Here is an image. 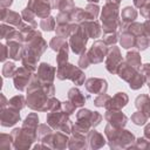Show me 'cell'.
<instances>
[{"label":"cell","mask_w":150,"mask_h":150,"mask_svg":"<svg viewBox=\"0 0 150 150\" xmlns=\"http://www.w3.org/2000/svg\"><path fill=\"white\" fill-rule=\"evenodd\" d=\"M43 83L34 74L28 88H27V105L34 111H47L49 96L43 90Z\"/></svg>","instance_id":"1"},{"label":"cell","mask_w":150,"mask_h":150,"mask_svg":"<svg viewBox=\"0 0 150 150\" xmlns=\"http://www.w3.org/2000/svg\"><path fill=\"white\" fill-rule=\"evenodd\" d=\"M104 135L110 149H131L135 143V135L124 128H116L109 123L104 128Z\"/></svg>","instance_id":"2"},{"label":"cell","mask_w":150,"mask_h":150,"mask_svg":"<svg viewBox=\"0 0 150 150\" xmlns=\"http://www.w3.org/2000/svg\"><path fill=\"white\" fill-rule=\"evenodd\" d=\"M102 118L103 116L98 111H91L82 108L76 112V122L73 124L71 132L87 135L90 129L97 127L102 122Z\"/></svg>","instance_id":"3"},{"label":"cell","mask_w":150,"mask_h":150,"mask_svg":"<svg viewBox=\"0 0 150 150\" xmlns=\"http://www.w3.org/2000/svg\"><path fill=\"white\" fill-rule=\"evenodd\" d=\"M101 22L104 34L116 32L120 28V5L105 2L101 12Z\"/></svg>","instance_id":"4"},{"label":"cell","mask_w":150,"mask_h":150,"mask_svg":"<svg viewBox=\"0 0 150 150\" xmlns=\"http://www.w3.org/2000/svg\"><path fill=\"white\" fill-rule=\"evenodd\" d=\"M56 77L60 81H64V80H70L76 86H82L86 82V74L84 71L80 68L76 67L69 62L62 64V66H57L56 68Z\"/></svg>","instance_id":"5"},{"label":"cell","mask_w":150,"mask_h":150,"mask_svg":"<svg viewBox=\"0 0 150 150\" xmlns=\"http://www.w3.org/2000/svg\"><path fill=\"white\" fill-rule=\"evenodd\" d=\"M89 36L86 33V30L80 26V23H71V32L69 36V47L70 50L76 54L81 55L82 53L87 52L86 46L88 43Z\"/></svg>","instance_id":"6"},{"label":"cell","mask_w":150,"mask_h":150,"mask_svg":"<svg viewBox=\"0 0 150 150\" xmlns=\"http://www.w3.org/2000/svg\"><path fill=\"white\" fill-rule=\"evenodd\" d=\"M69 116L70 115L64 112L62 109L48 111L46 122H47V124H49L53 128V130H60V131L69 135V134H71V128H73V123H71Z\"/></svg>","instance_id":"7"},{"label":"cell","mask_w":150,"mask_h":150,"mask_svg":"<svg viewBox=\"0 0 150 150\" xmlns=\"http://www.w3.org/2000/svg\"><path fill=\"white\" fill-rule=\"evenodd\" d=\"M34 76V73L27 69L26 67H19L16 68L14 75H13V84L14 88L19 91H25L27 90L32 79Z\"/></svg>","instance_id":"8"},{"label":"cell","mask_w":150,"mask_h":150,"mask_svg":"<svg viewBox=\"0 0 150 150\" xmlns=\"http://www.w3.org/2000/svg\"><path fill=\"white\" fill-rule=\"evenodd\" d=\"M12 136V143H13V149L18 150H27L32 148L33 143L35 142L29 135H27L22 128H14L11 132Z\"/></svg>","instance_id":"9"},{"label":"cell","mask_w":150,"mask_h":150,"mask_svg":"<svg viewBox=\"0 0 150 150\" xmlns=\"http://www.w3.org/2000/svg\"><path fill=\"white\" fill-rule=\"evenodd\" d=\"M108 50H109V47L104 43L103 40H96L91 45V47L88 49L87 54L89 56L90 62L94 64H97V63L103 62V60H105Z\"/></svg>","instance_id":"10"},{"label":"cell","mask_w":150,"mask_h":150,"mask_svg":"<svg viewBox=\"0 0 150 150\" xmlns=\"http://www.w3.org/2000/svg\"><path fill=\"white\" fill-rule=\"evenodd\" d=\"M123 61L122 59V54L118 47H116L115 45L109 47L108 54L105 56L104 63H105V69L110 73V74H116L117 73V68L121 64V62Z\"/></svg>","instance_id":"11"},{"label":"cell","mask_w":150,"mask_h":150,"mask_svg":"<svg viewBox=\"0 0 150 150\" xmlns=\"http://www.w3.org/2000/svg\"><path fill=\"white\" fill-rule=\"evenodd\" d=\"M27 7L32 9L35 15L40 19L49 16L53 9V6L49 0H28Z\"/></svg>","instance_id":"12"},{"label":"cell","mask_w":150,"mask_h":150,"mask_svg":"<svg viewBox=\"0 0 150 150\" xmlns=\"http://www.w3.org/2000/svg\"><path fill=\"white\" fill-rule=\"evenodd\" d=\"M84 87L88 93L101 95V94H107L108 82L107 80L101 79V77H89L88 80H86Z\"/></svg>","instance_id":"13"},{"label":"cell","mask_w":150,"mask_h":150,"mask_svg":"<svg viewBox=\"0 0 150 150\" xmlns=\"http://www.w3.org/2000/svg\"><path fill=\"white\" fill-rule=\"evenodd\" d=\"M35 75L42 83H50L56 76V68L47 62H41L36 69Z\"/></svg>","instance_id":"14"},{"label":"cell","mask_w":150,"mask_h":150,"mask_svg":"<svg viewBox=\"0 0 150 150\" xmlns=\"http://www.w3.org/2000/svg\"><path fill=\"white\" fill-rule=\"evenodd\" d=\"M104 120L112 127L124 128L128 123V116L121 110H107L104 114Z\"/></svg>","instance_id":"15"},{"label":"cell","mask_w":150,"mask_h":150,"mask_svg":"<svg viewBox=\"0 0 150 150\" xmlns=\"http://www.w3.org/2000/svg\"><path fill=\"white\" fill-rule=\"evenodd\" d=\"M38 127H39V116L36 112H30L25 118L21 128L34 141H38Z\"/></svg>","instance_id":"16"},{"label":"cell","mask_w":150,"mask_h":150,"mask_svg":"<svg viewBox=\"0 0 150 150\" xmlns=\"http://www.w3.org/2000/svg\"><path fill=\"white\" fill-rule=\"evenodd\" d=\"M20 110L11 105L1 110V125L2 127H13L20 121Z\"/></svg>","instance_id":"17"},{"label":"cell","mask_w":150,"mask_h":150,"mask_svg":"<svg viewBox=\"0 0 150 150\" xmlns=\"http://www.w3.org/2000/svg\"><path fill=\"white\" fill-rule=\"evenodd\" d=\"M128 102H129L128 95L124 91H118L112 97H110L104 109L105 110H122V108H124L128 104Z\"/></svg>","instance_id":"18"},{"label":"cell","mask_w":150,"mask_h":150,"mask_svg":"<svg viewBox=\"0 0 150 150\" xmlns=\"http://www.w3.org/2000/svg\"><path fill=\"white\" fill-rule=\"evenodd\" d=\"M107 143V139L103 137L101 132L95 130L94 128L90 129L87 134V149H100L103 148Z\"/></svg>","instance_id":"19"},{"label":"cell","mask_w":150,"mask_h":150,"mask_svg":"<svg viewBox=\"0 0 150 150\" xmlns=\"http://www.w3.org/2000/svg\"><path fill=\"white\" fill-rule=\"evenodd\" d=\"M80 26L86 30L89 39H97L102 34V26L97 20H84L80 23Z\"/></svg>","instance_id":"20"},{"label":"cell","mask_w":150,"mask_h":150,"mask_svg":"<svg viewBox=\"0 0 150 150\" xmlns=\"http://www.w3.org/2000/svg\"><path fill=\"white\" fill-rule=\"evenodd\" d=\"M0 20L1 22L8 23L11 26L14 27H19L22 23V16L21 14H19L18 12L7 9V8H1V15H0Z\"/></svg>","instance_id":"21"},{"label":"cell","mask_w":150,"mask_h":150,"mask_svg":"<svg viewBox=\"0 0 150 150\" xmlns=\"http://www.w3.org/2000/svg\"><path fill=\"white\" fill-rule=\"evenodd\" d=\"M68 142H69L68 134L56 130V132H53V136H52L50 143H49V148L62 150V149L68 148Z\"/></svg>","instance_id":"22"},{"label":"cell","mask_w":150,"mask_h":150,"mask_svg":"<svg viewBox=\"0 0 150 150\" xmlns=\"http://www.w3.org/2000/svg\"><path fill=\"white\" fill-rule=\"evenodd\" d=\"M137 18V11L131 7V6H127L122 9L121 15H120V29H124L128 25L132 23Z\"/></svg>","instance_id":"23"},{"label":"cell","mask_w":150,"mask_h":150,"mask_svg":"<svg viewBox=\"0 0 150 150\" xmlns=\"http://www.w3.org/2000/svg\"><path fill=\"white\" fill-rule=\"evenodd\" d=\"M138 73V70H136L134 67H131L130 64H128L125 61H122L121 64L118 66L117 68V75L121 80L125 81V82H129L136 74Z\"/></svg>","instance_id":"24"},{"label":"cell","mask_w":150,"mask_h":150,"mask_svg":"<svg viewBox=\"0 0 150 150\" xmlns=\"http://www.w3.org/2000/svg\"><path fill=\"white\" fill-rule=\"evenodd\" d=\"M68 148L71 150H81L87 149V135L71 132V136L69 137Z\"/></svg>","instance_id":"25"},{"label":"cell","mask_w":150,"mask_h":150,"mask_svg":"<svg viewBox=\"0 0 150 150\" xmlns=\"http://www.w3.org/2000/svg\"><path fill=\"white\" fill-rule=\"evenodd\" d=\"M67 96H68V100H69L73 104H75L76 107H83V105L86 104L88 97H89V96H84L83 93H82L79 88H76V87L70 88V89L68 90Z\"/></svg>","instance_id":"26"},{"label":"cell","mask_w":150,"mask_h":150,"mask_svg":"<svg viewBox=\"0 0 150 150\" xmlns=\"http://www.w3.org/2000/svg\"><path fill=\"white\" fill-rule=\"evenodd\" d=\"M118 41H120L122 48H124V49L136 47V36L131 32H129L127 28L121 30V33L118 35Z\"/></svg>","instance_id":"27"},{"label":"cell","mask_w":150,"mask_h":150,"mask_svg":"<svg viewBox=\"0 0 150 150\" xmlns=\"http://www.w3.org/2000/svg\"><path fill=\"white\" fill-rule=\"evenodd\" d=\"M52 136H53V128L49 124H43V123L39 124V127H38V141L39 142L46 144L49 148Z\"/></svg>","instance_id":"28"},{"label":"cell","mask_w":150,"mask_h":150,"mask_svg":"<svg viewBox=\"0 0 150 150\" xmlns=\"http://www.w3.org/2000/svg\"><path fill=\"white\" fill-rule=\"evenodd\" d=\"M135 107L137 110L144 112L150 118V96L146 94H141L135 100Z\"/></svg>","instance_id":"29"},{"label":"cell","mask_w":150,"mask_h":150,"mask_svg":"<svg viewBox=\"0 0 150 150\" xmlns=\"http://www.w3.org/2000/svg\"><path fill=\"white\" fill-rule=\"evenodd\" d=\"M128 64H130L131 67H134L136 70L139 71L141 67H142V57L139 55V53L137 50H130L125 55V60H124Z\"/></svg>","instance_id":"30"},{"label":"cell","mask_w":150,"mask_h":150,"mask_svg":"<svg viewBox=\"0 0 150 150\" xmlns=\"http://www.w3.org/2000/svg\"><path fill=\"white\" fill-rule=\"evenodd\" d=\"M100 14V7L97 4H91L89 2L86 8H84V18L86 20H95L97 19Z\"/></svg>","instance_id":"31"},{"label":"cell","mask_w":150,"mask_h":150,"mask_svg":"<svg viewBox=\"0 0 150 150\" xmlns=\"http://www.w3.org/2000/svg\"><path fill=\"white\" fill-rule=\"evenodd\" d=\"M39 26H40V28H41L42 30H45V32H53V30H55V28H56V20H55L54 16L49 15V16H47V18L41 19Z\"/></svg>","instance_id":"32"},{"label":"cell","mask_w":150,"mask_h":150,"mask_svg":"<svg viewBox=\"0 0 150 150\" xmlns=\"http://www.w3.org/2000/svg\"><path fill=\"white\" fill-rule=\"evenodd\" d=\"M144 83H145V79H144V76H143V74H142L141 71H138V73L128 82L129 88L132 89V90H138V89H141V88L144 86Z\"/></svg>","instance_id":"33"},{"label":"cell","mask_w":150,"mask_h":150,"mask_svg":"<svg viewBox=\"0 0 150 150\" xmlns=\"http://www.w3.org/2000/svg\"><path fill=\"white\" fill-rule=\"evenodd\" d=\"M69 49H70V47H69V42H68L57 52V55H56V64L57 66H62L68 62Z\"/></svg>","instance_id":"34"},{"label":"cell","mask_w":150,"mask_h":150,"mask_svg":"<svg viewBox=\"0 0 150 150\" xmlns=\"http://www.w3.org/2000/svg\"><path fill=\"white\" fill-rule=\"evenodd\" d=\"M8 105L21 110L27 105V100L25 98L23 95H15V96H13L12 98L8 100Z\"/></svg>","instance_id":"35"},{"label":"cell","mask_w":150,"mask_h":150,"mask_svg":"<svg viewBox=\"0 0 150 150\" xmlns=\"http://www.w3.org/2000/svg\"><path fill=\"white\" fill-rule=\"evenodd\" d=\"M21 16H22V20H23L25 22H27V23L34 26L35 28L38 27V22H36V20H35L36 15H35V13H34L32 9H29L28 7H26L25 9H22Z\"/></svg>","instance_id":"36"},{"label":"cell","mask_w":150,"mask_h":150,"mask_svg":"<svg viewBox=\"0 0 150 150\" xmlns=\"http://www.w3.org/2000/svg\"><path fill=\"white\" fill-rule=\"evenodd\" d=\"M71 23H57L56 28H55V33L56 35L61 36V38H69L70 36V32H71Z\"/></svg>","instance_id":"37"},{"label":"cell","mask_w":150,"mask_h":150,"mask_svg":"<svg viewBox=\"0 0 150 150\" xmlns=\"http://www.w3.org/2000/svg\"><path fill=\"white\" fill-rule=\"evenodd\" d=\"M66 43H68V42H67V40H66L64 38H61V36H59V35H55V36L52 38V40L49 41V47H50L52 50L59 52Z\"/></svg>","instance_id":"38"},{"label":"cell","mask_w":150,"mask_h":150,"mask_svg":"<svg viewBox=\"0 0 150 150\" xmlns=\"http://www.w3.org/2000/svg\"><path fill=\"white\" fill-rule=\"evenodd\" d=\"M148 120H149V117L144 114V112H142V111H139V110H137L136 112H134L132 115H131V122L135 124V125H145L146 124V122H148Z\"/></svg>","instance_id":"39"},{"label":"cell","mask_w":150,"mask_h":150,"mask_svg":"<svg viewBox=\"0 0 150 150\" xmlns=\"http://www.w3.org/2000/svg\"><path fill=\"white\" fill-rule=\"evenodd\" d=\"M70 19H71V22H74V23H81L82 21L86 20V18H84V9L80 8V7H75L70 12Z\"/></svg>","instance_id":"40"},{"label":"cell","mask_w":150,"mask_h":150,"mask_svg":"<svg viewBox=\"0 0 150 150\" xmlns=\"http://www.w3.org/2000/svg\"><path fill=\"white\" fill-rule=\"evenodd\" d=\"M136 47L138 50H145L148 47H150V40L145 34L136 36Z\"/></svg>","instance_id":"41"},{"label":"cell","mask_w":150,"mask_h":150,"mask_svg":"<svg viewBox=\"0 0 150 150\" xmlns=\"http://www.w3.org/2000/svg\"><path fill=\"white\" fill-rule=\"evenodd\" d=\"M131 149H141V150H149L150 149V141L145 137H138L135 139Z\"/></svg>","instance_id":"42"},{"label":"cell","mask_w":150,"mask_h":150,"mask_svg":"<svg viewBox=\"0 0 150 150\" xmlns=\"http://www.w3.org/2000/svg\"><path fill=\"white\" fill-rule=\"evenodd\" d=\"M15 70H16V67L13 62H5L4 66H2L1 73H2L4 77H13Z\"/></svg>","instance_id":"43"},{"label":"cell","mask_w":150,"mask_h":150,"mask_svg":"<svg viewBox=\"0 0 150 150\" xmlns=\"http://www.w3.org/2000/svg\"><path fill=\"white\" fill-rule=\"evenodd\" d=\"M74 8H75V2H74V0H61L60 4H59V6H57L59 12H67V13H70Z\"/></svg>","instance_id":"44"},{"label":"cell","mask_w":150,"mask_h":150,"mask_svg":"<svg viewBox=\"0 0 150 150\" xmlns=\"http://www.w3.org/2000/svg\"><path fill=\"white\" fill-rule=\"evenodd\" d=\"M129 32H131L135 36H138V35H142L144 34V28H143V23H139V22H132L130 25H128L125 27Z\"/></svg>","instance_id":"45"},{"label":"cell","mask_w":150,"mask_h":150,"mask_svg":"<svg viewBox=\"0 0 150 150\" xmlns=\"http://www.w3.org/2000/svg\"><path fill=\"white\" fill-rule=\"evenodd\" d=\"M0 148L8 150L11 148H13V143H12V136L11 134H1L0 135Z\"/></svg>","instance_id":"46"},{"label":"cell","mask_w":150,"mask_h":150,"mask_svg":"<svg viewBox=\"0 0 150 150\" xmlns=\"http://www.w3.org/2000/svg\"><path fill=\"white\" fill-rule=\"evenodd\" d=\"M102 40L104 41V43L108 47H111V46L116 45V42L118 41V34L116 32H114V33H107V34L103 35Z\"/></svg>","instance_id":"47"},{"label":"cell","mask_w":150,"mask_h":150,"mask_svg":"<svg viewBox=\"0 0 150 150\" xmlns=\"http://www.w3.org/2000/svg\"><path fill=\"white\" fill-rule=\"evenodd\" d=\"M111 96H109L108 94H101V95H97L95 98H94V104L98 108H104L105 104L108 103V101L110 100Z\"/></svg>","instance_id":"48"},{"label":"cell","mask_w":150,"mask_h":150,"mask_svg":"<svg viewBox=\"0 0 150 150\" xmlns=\"http://www.w3.org/2000/svg\"><path fill=\"white\" fill-rule=\"evenodd\" d=\"M14 30H15L14 27H12V26L8 25V23L2 22L1 26H0V38L4 39V40H6V38H7L8 35H11Z\"/></svg>","instance_id":"49"},{"label":"cell","mask_w":150,"mask_h":150,"mask_svg":"<svg viewBox=\"0 0 150 150\" xmlns=\"http://www.w3.org/2000/svg\"><path fill=\"white\" fill-rule=\"evenodd\" d=\"M90 64H91V62H90V60H89V56H88L87 52L82 53V54L80 55V59H79L77 66H79L81 69H86V68H88Z\"/></svg>","instance_id":"50"},{"label":"cell","mask_w":150,"mask_h":150,"mask_svg":"<svg viewBox=\"0 0 150 150\" xmlns=\"http://www.w3.org/2000/svg\"><path fill=\"white\" fill-rule=\"evenodd\" d=\"M56 23H70L71 19H70V13L67 12H59V14L55 18Z\"/></svg>","instance_id":"51"},{"label":"cell","mask_w":150,"mask_h":150,"mask_svg":"<svg viewBox=\"0 0 150 150\" xmlns=\"http://www.w3.org/2000/svg\"><path fill=\"white\" fill-rule=\"evenodd\" d=\"M76 108H77V107H76L75 104H73V103H71L69 100H67V101L62 102V110H63L64 112H67L68 115H71V114H74Z\"/></svg>","instance_id":"52"},{"label":"cell","mask_w":150,"mask_h":150,"mask_svg":"<svg viewBox=\"0 0 150 150\" xmlns=\"http://www.w3.org/2000/svg\"><path fill=\"white\" fill-rule=\"evenodd\" d=\"M139 71L143 74L144 79H145V83L150 82V63H145L141 67Z\"/></svg>","instance_id":"53"},{"label":"cell","mask_w":150,"mask_h":150,"mask_svg":"<svg viewBox=\"0 0 150 150\" xmlns=\"http://www.w3.org/2000/svg\"><path fill=\"white\" fill-rule=\"evenodd\" d=\"M141 15L145 19H150V2L148 1L144 6H142L141 8Z\"/></svg>","instance_id":"54"},{"label":"cell","mask_w":150,"mask_h":150,"mask_svg":"<svg viewBox=\"0 0 150 150\" xmlns=\"http://www.w3.org/2000/svg\"><path fill=\"white\" fill-rule=\"evenodd\" d=\"M0 50H1V62H4L5 63V61H6V59L7 57H9L8 56V47H7V45H0Z\"/></svg>","instance_id":"55"},{"label":"cell","mask_w":150,"mask_h":150,"mask_svg":"<svg viewBox=\"0 0 150 150\" xmlns=\"http://www.w3.org/2000/svg\"><path fill=\"white\" fill-rule=\"evenodd\" d=\"M143 28H144V34L149 38L150 40V19H146L144 22H143Z\"/></svg>","instance_id":"56"},{"label":"cell","mask_w":150,"mask_h":150,"mask_svg":"<svg viewBox=\"0 0 150 150\" xmlns=\"http://www.w3.org/2000/svg\"><path fill=\"white\" fill-rule=\"evenodd\" d=\"M13 4V0H0V6L1 8H9Z\"/></svg>","instance_id":"57"},{"label":"cell","mask_w":150,"mask_h":150,"mask_svg":"<svg viewBox=\"0 0 150 150\" xmlns=\"http://www.w3.org/2000/svg\"><path fill=\"white\" fill-rule=\"evenodd\" d=\"M134 1V6L137 8H141L142 6H144L149 0H132Z\"/></svg>","instance_id":"58"},{"label":"cell","mask_w":150,"mask_h":150,"mask_svg":"<svg viewBox=\"0 0 150 150\" xmlns=\"http://www.w3.org/2000/svg\"><path fill=\"white\" fill-rule=\"evenodd\" d=\"M143 131H144V137L150 141V123H148V124L144 127V130H143Z\"/></svg>","instance_id":"59"},{"label":"cell","mask_w":150,"mask_h":150,"mask_svg":"<svg viewBox=\"0 0 150 150\" xmlns=\"http://www.w3.org/2000/svg\"><path fill=\"white\" fill-rule=\"evenodd\" d=\"M6 105H8V102H7L6 97H5V95H4V94H1V110H2V109H5V108H6Z\"/></svg>","instance_id":"60"},{"label":"cell","mask_w":150,"mask_h":150,"mask_svg":"<svg viewBox=\"0 0 150 150\" xmlns=\"http://www.w3.org/2000/svg\"><path fill=\"white\" fill-rule=\"evenodd\" d=\"M121 1L122 0H105V2H114V4H121Z\"/></svg>","instance_id":"61"},{"label":"cell","mask_w":150,"mask_h":150,"mask_svg":"<svg viewBox=\"0 0 150 150\" xmlns=\"http://www.w3.org/2000/svg\"><path fill=\"white\" fill-rule=\"evenodd\" d=\"M88 2H91V4H97L100 0H87Z\"/></svg>","instance_id":"62"},{"label":"cell","mask_w":150,"mask_h":150,"mask_svg":"<svg viewBox=\"0 0 150 150\" xmlns=\"http://www.w3.org/2000/svg\"><path fill=\"white\" fill-rule=\"evenodd\" d=\"M148 87H149V91H150V82H148Z\"/></svg>","instance_id":"63"},{"label":"cell","mask_w":150,"mask_h":150,"mask_svg":"<svg viewBox=\"0 0 150 150\" xmlns=\"http://www.w3.org/2000/svg\"><path fill=\"white\" fill-rule=\"evenodd\" d=\"M149 2H150V0H149Z\"/></svg>","instance_id":"64"}]
</instances>
